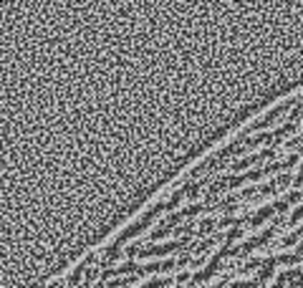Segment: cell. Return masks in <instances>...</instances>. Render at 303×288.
<instances>
[{"label":"cell","instance_id":"2","mask_svg":"<svg viewBox=\"0 0 303 288\" xmlns=\"http://www.w3.org/2000/svg\"><path fill=\"white\" fill-rule=\"evenodd\" d=\"M139 250H142V240H136V243H132V245H126V248H124V258H126V260L139 258Z\"/></svg>","mask_w":303,"mask_h":288},{"label":"cell","instance_id":"1","mask_svg":"<svg viewBox=\"0 0 303 288\" xmlns=\"http://www.w3.org/2000/svg\"><path fill=\"white\" fill-rule=\"evenodd\" d=\"M185 177L200 185L185 237L210 240L207 286L303 288V84Z\"/></svg>","mask_w":303,"mask_h":288},{"label":"cell","instance_id":"3","mask_svg":"<svg viewBox=\"0 0 303 288\" xmlns=\"http://www.w3.org/2000/svg\"><path fill=\"white\" fill-rule=\"evenodd\" d=\"M48 288H66V281H56L53 286H48Z\"/></svg>","mask_w":303,"mask_h":288}]
</instances>
